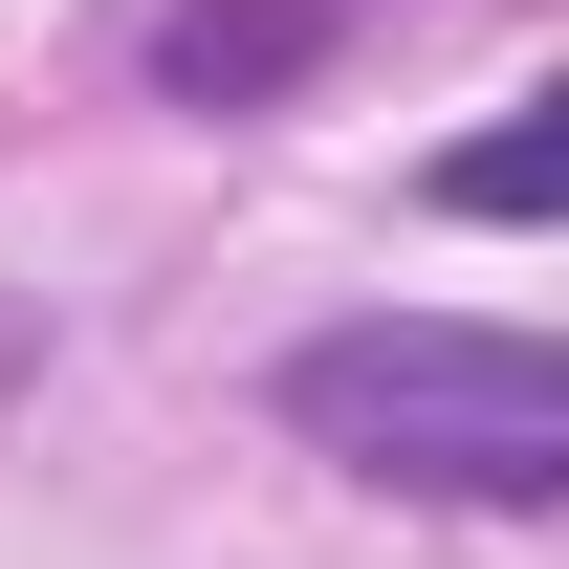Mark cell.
I'll return each mask as SVG.
<instances>
[{"label": "cell", "mask_w": 569, "mask_h": 569, "mask_svg": "<svg viewBox=\"0 0 569 569\" xmlns=\"http://www.w3.org/2000/svg\"><path fill=\"white\" fill-rule=\"evenodd\" d=\"M284 417L329 438V460H372V482H438V503H548L569 482V372L526 329H438V307L329 329V351L284 372Z\"/></svg>", "instance_id": "cell-1"}, {"label": "cell", "mask_w": 569, "mask_h": 569, "mask_svg": "<svg viewBox=\"0 0 569 569\" xmlns=\"http://www.w3.org/2000/svg\"><path fill=\"white\" fill-rule=\"evenodd\" d=\"M438 198H460V219H548V198H569V132L526 110V132H482L460 176H438Z\"/></svg>", "instance_id": "cell-3"}, {"label": "cell", "mask_w": 569, "mask_h": 569, "mask_svg": "<svg viewBox=\"0 0 569 569\" xmlns=\"http://www.w3.org/2000/svg\"><path fill=\"white\" fill-rule=\"evenodd\" d=\"M307 44H329V0H176V22H153V67L198 88V110H241V88H284Z\"/></svg>", "instance_id": "cell-2"}]
</instances>
